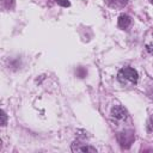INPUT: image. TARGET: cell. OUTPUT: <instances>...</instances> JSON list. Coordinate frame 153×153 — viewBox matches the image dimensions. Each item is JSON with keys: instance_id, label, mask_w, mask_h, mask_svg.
<instances>
[{"instance_id": "cell-2", "label": "cell", "mask_w": 153, "mask_h": 153, "mask_svg": "<svg viewBox=\"0 0 153 153\" xmlns=\"http://www.w3.org/2000/svg\"><path fill=\"white\" fill-rule=\"evenodd\" d=\"M117 140L122 147H129L131 145V142L134 141V133L130 130L124 131V133H120L117 135Z\"/></svg>"}, {"instance_id": "cell-8", "label": "cell", "mask_w": 153, "mask_h": 153, "mask_svg": "<svg viewBox=\"0 0 153 153\" xmlns=\"http://www.w3.org/2000/svg\"><path fill=\"white\" fill-rule=\"evenodd\" d=\"M56 1H57V4H60V5L65 6V7L69 6V1H67V0H56Z\"/></svg>"}, {"instance_id": "cell-10", "label": "cell", "mask_w": 153, "mask_h": 153, "mask_svg": "<svg viewBox=\"0 0 153 153\" xmlns=\"http://www.w3.org/2000/svg\"><path fill=\"white\" fill-rule=\"evenodd\" d=\"M147 50H148L149 53H153V47H152V45H147Z\"/></svg>"}, {"instance_id": "cell-9", "label": "cell", "mask_w": 153, "mask_h": 153, "mask_svg": "<svg viewBox=\"0 0 153 153\" xmlns=\"http://www.w3.org/2000/svg\"><path fill=\"white\" fill-rule=\"evenodd\" d=\"M148 130H149V131L153 130V116L149 118V122H148Z\"/></svg>"}, {"instance_id": "cell-1", "label": "cell", "mask_w": 153, "mask_h": 153, "mask_svg": "<svg viewBox=\"0 0 153 153\" xmlns=\"http://www.w3.org/2000/svg\"><path fill=\"white\" fill-rule=\"evenodd\" d=\"M117 79L122 85H134L137 82L139 74L137 72L131 67H124L120 69L117 74Z\"/></svg>"}, {"instance_id": "cell-3", "label": "cell", "mask_w": 153, "mask_h": 153, "mask_svg": "<svg viewBox=\"0 0 153 153\" xmlns=\"http://www.w3.org/2000/svg\"><path fill=\"white\" fill-rule=\"evenodd\" d=\"M111 116L116 120H124L127 117V110L121 105H116L111 109Z\"/></svg>"}, {"instance_id": "cell-5", "label": "cell", "mask_w": 153, "mask_h": 153, "mask_svg": "<svg viewBox=\"0 0 153 153\" xmlns=\"http://www.w3.org/2000/svg\"><path fill=\"white\" fill-rule=\"evenodd\" d=\"M130 23H131V19H130L129 16H127V14H121L120 16V18H118V26L121 29H127L130 25Z\"/></svg>"}, {"instance_id": "cell-4", "label": "cell", "mask_w": 153, "mask_h": 153, "mask_svg": "<svg viewBox=\"0 0 153 153\" xmlns=\"http://www.w3.org/2000/svg\"><path fill=\"white\" fill-rule=\"evenodd\" d=\"M72 151L73 152H93V153L97 152L96 148H93L86 143H80V142H74L72 145Z\"/></svg>"}, {"instance_id": "cell-7", "label": "cell", "mask_w": 153, "mask_h": 153, "mask_svg": "<svg viewBox=\"0 0 153 153\" xmlns=\"http://www.w3.org/2000/svg\"><path fill=\"white\" fill-rule=\"evenodd\" d=\"M6 122H7V116H6V112L4 110H1V126H6Z\"/></svg>"}, {"instance_id": "cell-6", "label": "cell", "mask_w": 153, "mask_h": 153, "mask_svg": "<svg viewBox=\"0 0 153 153\" xmlns=\"http://www.w3.org/2000/svg\"><path fill=\"white\" fill-rule=\"evenodd\" d=\"M128 2V0H106V4L110 7H115V8H121L123 6H126Z\"/></svg>"}, {"instance_id": "cell-11", "label": "cell", "mask_w": 153, "mask_h": 153, "mask_svg": "<svg viewBox=\"0 0 153 153\" xmlns=\"http://www.w3.org/2000/svg\"><path fill=\"white\" fill-rule=\"evenodd\" d=\"M151 2H152V5H153V0H151Z\"/></svg>"}]
</instances>
